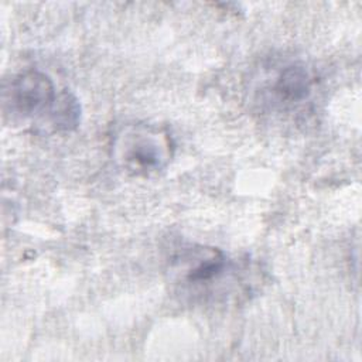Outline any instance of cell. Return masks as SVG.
Listing matches in <instances>:
<instances>
[{"label":"cell","mask_w":362,"mask_h":362,"mask_svg":"<svg viewBox=\"0 0 362 362\" xmlns=\"http://www.w3.org/2000/svg\"><path fill=\"white\" fill-rule=\"evenodd\" d=\"M313 83V75L303 64H290L277 74L272 92L280 103H301L310 98Z\"/></svg>","instance_id":"4"},{"label":"cell","mask_w":362,"mask_h":362,"mask_svg":"<svg viewBox=\"0 0 362 362\" xmlns=\"http://www.w3.org/2000/svg\"><path fill=\"white\" fill-rule=\"evenodd\" d=\"M52 79L42 71L30 68L18 72L6 85L3 93L4 110L20 117L49 113L57 100Z\"/></svg>","instance_id":"2"},{"label":"cell","mask_w":362,"mask_h":362,"mask_svg":"<svg viewBox=\"0 0 362 362\" xmlns=\"http://www.w3.org/2000/svg\"><path fill=\"white\" fill-rule=\"evenodd\" d=\"M49 123L57 132L74 130L81 120V105L74 93L62 90L48 113Z\"/></svg>","instance_id":"5"},{"label":"cell","mask_w":362,"mask_h":362,"mask_svg":"<svg viewBox=\"0 0 362 362\" xmlns=\"http://www.w3.org/2000/svg\"><path fill=\"white\" fill-rule=\"evenodd\" d=\"M171 134L150 123H127L113 139L116 164L134 177H151L165 170L174 156Z\"/></svg>","instance_id":"1"},{"label":"cell","mask_w":362,"mask_h":362,"mask_svg":"<svg viewBox=\"0 0 362 362\" xmlns=\"http://www.w3.org/2000/svg\"><path fill=\"white\" fill-rule=\"evenodd\" d=\"M228 269L226 255L209 246L185 247L173 262V272L178 274L184 284L192 287L209 286L218 281Z\"/></svg>","instance_id":"3"}]
</instances>
